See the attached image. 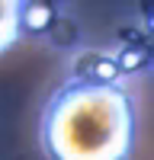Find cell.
<instances>
[{
    "label": "cell",
    "instance_id": "6da1fadb",
    "mask_svg": "<svg viewBox=\"0 0 154 160\" xmlns=\"http://www.w3.org/2000/svg\"><path fill=\"white\" fill-rule=\"evenodd\" d=\"M135 141L138 109L122 83L68 77L45 99L38 144L48 160H132Z\"/></svg>",
    "mask_w": 154,
    "mask_h": 160
},
{
    "label": "cell",
    "instance_id": "7a4b0ae2",
    "mask_svg": "<svg viewBox=\"0 0 154 160\" xmlns=\"http://www.w3.org/2000/svg\"><path fill=\"white\" fill-rule=\"evenodd\" d=\"M19 13H23L19 0H0V55L10 51L13 45H16V38L23 35Z\"/></svg>",
    "mask_w": 154,
    "mask_h": 160
},
{
    "label": "cell",
    "instance_id": "3957f363",
    "mask_svg": "<svg viewBox=\"0 0 154 160\" xmlns=\"http://www.w3.org/2000/svg\"><path fill=\"white\" fill-rule=\"evenodd\" d=\"M55 19V10L45 7V3H23V13H19V26L29 32H45L48 22Z\"/></svg>",
    "mask_w": 154,
    "mask_h": 160
},
{
    "label": "cell",
    "instance_id": "277c9868",
    "mask_svg": "<svg viewBox=\"0 0 154 160\" xmlns=\"http://www.w3.org/2000/svg\"><path fill=\"white\" fill-rule=\"evenodd\" d=\"M145 61H148L145 51H138V48H125L122 58H116V68H119V74H122V71H138Z\"/></svg>",
    "mask_w": 154,
    "mask_h": 160
}]
</instances>
